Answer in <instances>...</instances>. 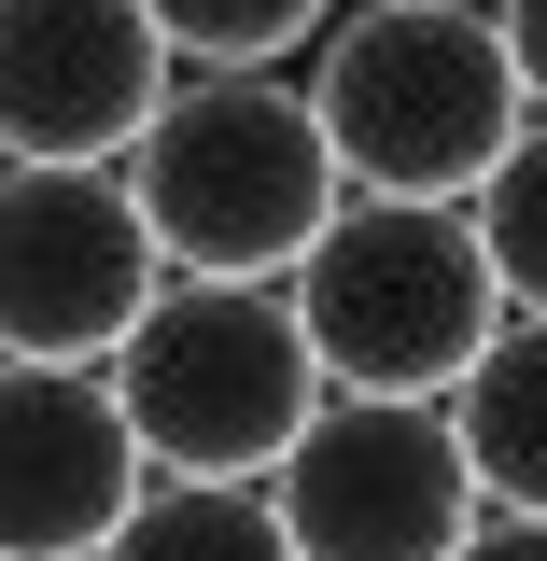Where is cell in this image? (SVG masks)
Returning a JSON list of instances; mask_svg holds the SVG:
<instances>
[{"label": "cell", "instance_id": "52a82bcc", "mask_svg": "<svg viewBox=\"0 0 547 561\" xmlns=\"http://www.w3.org/2000/svg\"><path fill=\"white\" fill-rule=\"evenodd\" d=\"M140 478L155 463H140V435H127L99 365L0 351V561H84L127 519Z\"/></svg>", "mask_w": 547, "mask_h": 561}, {"label": "cell", "instance_id": "7a4b0ae2", "mask_svg": "<svg viewBox=\"0 0 547 561\" xmlns=\"http://www.w3.org/2000/svg\"><path fill=\"white\" fill-rule=\"evenodd\" d=\"M295 323L323 351V393H449L478 337L505 323V280L464 197H379L338 183V210L309 225V253L281 267Z\"/></svg>", "mask_w": 547, "mask_h": 561}, {"label": "cell", "instance_id": "30bf717a", "mask_svg": "<svg viewBox=\"0 0 547 561\" xmlns=\"http://www.w3.org/2000/svg\"><path fill=\"white\" fill-rule=\"evenodd\" d=\"M84 561H295V534H281L267 478H169L155 463Z\"/></svg>", "mask_w": 547, "mask_h": 561}, {"label": "cell", "instance_id": "277c9868", "mask_svg": "<svg viewBox=\"0 0 547 561\" xmlns=\"http://www.w3.org/2000/svg\"><path fill=\"white\" fill-rule=\"evenodd\" d=\"M113 408H127L140 463L169 478H267L295 449V421L323 408V351L295 323L281 280H197L169 267L140 295V323L113 337Z\"/></svg>", "mask_w": 547, "mask_h": 561}, {"label": "cell", "instance_id": "5b68a950", "mask_svg": "<svg viewBox=\"0 0 547 561\" xmlns=\"http://www.w3.org/2000/svg\"><path fill=\"white\" fill-rule=\"evenodd\" d=\"M295 561H449L478 534V463L435 393H323L267 463Z\"/></svg>", "mask_w": 547, "mask_h": 561}, {"label": "cell", "instance_id": "3957f363", "mask_svg": "<svg viewBox=\"0 0 547 561\" xmlns=\"http://www.w3.org/2000/svg\"><path fill=\"white\" fill-rule=\"evenodd\" d=\"M309 113L338 183L379 197H478V169L520 140V57L491 28V0H365L323 14V57H309Z\"/></svg>", "mask_w": 547, "mask_h": 561}, {"label": "cell", "instance_id": "8fae6325", "mask_svg": "<svg viewBox=\"0 0 547 561\" xmlns=\"http://www.w3.org/2000/svg\"><path fill=\"white\" fill-rule=\"evenodd\" d=\"M478 239H491V280H505V309H547V113H520V140L478 169Z\"/></svg>", "mask_w": 547, "mask_h": 561}, {"label": "cell", "instance_id": "7c38bea8", "mask_svg": "<svg viewBox=\"0 0 547 561\" xmlns=\"http://www.w3.org/2000/svg\"><path fill=\"white\" fill-rule=\"evenodd\" d=\"M140 14L169 28L183 70H281L295 43H323L338 0H140Z\"/></svg>", "mask_w": 547, "mask_h": 561}, {"label": "cell", "instance_id": "ba28073f", "mask_svg": "<svg viewBox=\"0 0 547 561\" xmlns=\"http://www.w3.org/2000/svg\"><path fill=\"white\" fill-rule=\"evenodd\" d=\"M169 70L140 0H0V154H127Z\"/></svg>", "mask_w": 547, "mask_h": 561}, {"label": "cell", "instance_id": "4fadbf2b", "mask_svg": "<svg viewBox=\"0 0 547 561\" xmlns=\"http://www.w3.org/2000/svg\"><path fill=\"white\" fill-rule=\"evenodd\" d=\"M491 28H505V57H520V99L547 113V0H491Z\"/></svg>", "mask_w": 547, "mask_h": 561}, {"label": "cell", "instance_id": "8992f818", "mask_svg": "<svg viewBox=\"0 0 547 561\" xmlns=\"http://www.w3.org/2000/svg\"><path fill=\"white\" fill-rule=\"evenodd\" d=\"M155 280H169V253L113 154H0V351L113 365Z\"/></svg>", "mask_w": 547, "mask_h": 561}, {"label": "cell", "instance_id": "5bb4252c", "mask_svg": "<svg viewBox=\"0 0 547 561\" xmlns=\"http://www.w3.org/2000/svg\"><path fill=\"white\" fill-rule=\"evenodd\" d=\"M449 561H547V519H520V505H478V534Z\"/></svg>", "mask_w": 547, "mask_h": 561}, {"label": "cell", "instance_id": "6da1fadb", "mask_svg": "<svg viewBox=\"0 0 547 561\" xmlns=\"http://www.w3.org/2000/svg\"><path fill=\"white\" fill-rule=\"evenodd\" d=\"M113 169H127L155 253L197 280H281L309 253V225L338 210L323 113L281 70H169V99L140 113V140Z\"/></svg>", "mask_w": 547, "mask_h": 561}, {"label": "cell", "instance_id": "9c48e42d", "mask_svg": "<svg viewBox=\"0 0 547 561\" xmlns=\"http://www.w3.org/2000/svg\"><path fill=\"white\" fill-rule=\"evenodd\" d=\"M435 408H449L464 463H478V505L547 519V309H505L478 337V365H464Z\"/></svg>", "mask_w": 547, "mask_h": 561}]
</instances>
